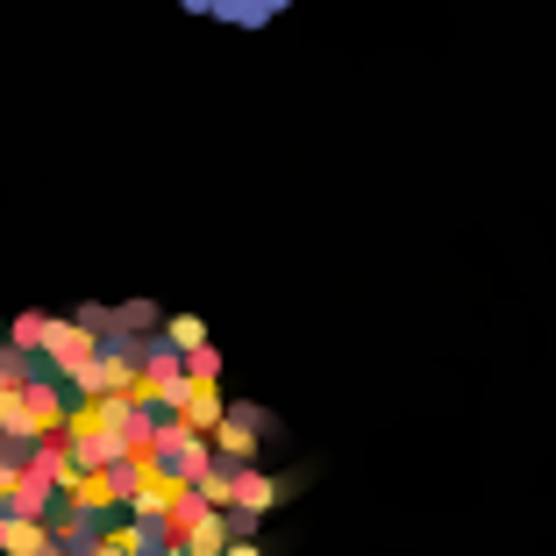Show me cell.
<instances>
[{"instance_id": "8992f818", "label": "cell", "mask_w": 556, "mask_h": 556, "mask_svg": "<svg viewBox=\"0 0 556 556\" xmlns=\"http://www.w3.org/2000/svg\"><path fill=\"white\" fill-rule=\"evenodd\" d=\"M186 378H193V386H214V378H222V350H214V343L186 350Z\"/></svg>"}, {"instance_id": "52a82bcc", "label": "cell", "mask_w": 556, "mask_h": 556, "mask_svg": "<svg viewBox=\"0 0 556 556\" xmlns=\"http://www.w3.org/2000/svg\"><path fill=\"white\" fill-rule=\"evenodd\" d=\"M229 556H257V542H229Z\"/></svg>"}, {"instance_id": "6da1fadb", "label": "cell", "mask_w": 556, "mask_h": 556, "mask_svg": "<svg viewBox=\"0 0 556 556\" xmlns=\"http://www.w3.org/2000/svg\"><path fill=\"white\" fill-rule=\"evenodd\" d=\"M143 471H150V485H164V492L200 485V478L214 471V435L172 414V421H164L157 435H150V450H143Z\"/></svg>"}, {"instance_id": "3957f363", "label": "cell", "mask_w": 556, "mask_h": 556, "mask_svg": "<svg viewBox=\"0 0 556 556\" xmlns=\"http://www.w3.org/2000/svg\"><path fill=\"white\" fill-rule=\"evenodd\" d=\"M278 500H286V485H278L264 464H243V478H236V507H229V514H250V521H264Z\"/></svg>"}, {"instance_id": "277c9868", "label": "cell", "mask_w": 556, "mask_h": 556, "mask_svg": "<svg viewBox=\"0 0 556 556\" xmlns=\"http://www.w3.org/2000/svg\"><path fill=\"white\" fill-rule=\"evenodd\" d=\"M50 321H58V314H15V321H8V343H15V350H29V357H36V350H43V336H50Z\"/></svg>"}, {"instance_id": "5b68a950", "label": "cell", "mask_w": 556, "mask_h": 556, "mask_svg": "<svg viewBox=\"0 0 556 556\" xmlns=\"http://www.w3.org/2000/svg\"><path fill=\"white\" fill-rule=\"evenodd\" d=\"M157 336H164L172 350H200V343H207V321H200V314H164Z\"/></svg>"}, {"instance_id": "7a4b0ae2", "label": "cell", "mask_w": 556, "mask_h": 556, "mask_svg": "<svg viewBox=\"0 0 556 556\" xmlns=\"http://www.w3.org/2000/svg\"><path fill=\"white\" fill-rule=\"evenodd\" d=\"M257 442H264V414L250 407V400H236V407L222 414V428H214V457H229V464H257Z\"/></svg>"}]
</instances>
